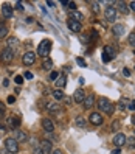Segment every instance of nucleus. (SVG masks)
<instances>
[{
  "label": "nucleus",
  "instance_id": "nucleus-28",
  "mask_svg": "<svg viewBox=\"0 0 135 154\" xmlns=\"http://www.w3.org/2000/svg\"><path fill=\"white\" fill-rule=\"evenodd\" d=\"M8 48H11V47H16V45L17 44H19V39H17V38H10V39H8Z\"/></svg>",
  "mask_w": 135,
  "mask_h": 154
},
{
  "label": "nucleus",
  "instance_id": "nucleus-18",
  "mask_svg": "<svg viewBox=\"0 0 135 154\" xmlns=\"http://www.w3.org/2000/svg\"><path fill=\"white\" fill-rule=\"evenodd\" d=\"M55 84H56V89L62 90V89L65 87V84H67V79H65V76H64V75H59V76H58V79L55 81Z\"/></svg>",
  "mask_w": 135,
  "mask_h": 154
},
{
  "label": "nucleus",
  "instance_id": "nucleus-45",
  "mask_svg": "<svg viewBox=\"0 0 135 154\" xmlns=\"http://www.w3.org/2000/svg\"><path fill=\"white\" fill-rule=\"evenodd\" d=\"M120 152H121V149H120V148H115V149L112 151V154H120Z\"/></svg>",
  "mask_w": 135,
  "mask_h": 154
},
{
  "label": "nucleus",
  "instance_id": "nucleus-35",
  "mask_svg": "<svg viewBox=\"0 0 135 154\" xmlns=\"http://www.w3.org/2000/svg\"><path fill=\"white\" fill-rule=\"evenodd\" d=\"M14 81H16V84H22L23 83V76H16Z\"/></svg>",
  "mask_w": 135,
  "mask_h": 154
},
{
  "label": "nucleus",
  "instance_id": "nucleus-38",
  "mask_svg": "<svg viewBox=\"0 0 135 154\" xmlns=\"http://www.w3.org/2000/svg\"><path fill=\"white\" fill-rule=\"evenodd\" d=\"M25 78H26V79H33V73H31V72H26V73H25Z\"/></svg>",
  "mask_w": 135,
  "mask_h": 154
},
{
  "label": "nucleus",
  "instance_id": "nucleus-36",
  "mask_svg": "<svg viewBox=\"0 0 135 154\" xmlns=\"http://www.w3.org/2000/svg\"><path fill=\"white\" fill-rule=\"evenodd\" d=\"M58 76H59V75L56 73V72H51V75H50V78H51V79H55V81L58 79Z\"/></svg>",
  "mask_w": 135,
  "mask_h": 154
},
{
  "label": "nucleus",
  "instance_id": "nucleus-19",
  "mask_svg": "<svg viewBox=\"0 0 135 154\" xmlns=\"http://www.w3.org/2000/svg\"><path fill=\"white\" fill-rule=\"evenodd\" d=\"M14 139L17 140V143H19V142H25L26 139H28V135H26L25 131H19V129H17V131H16V135H14Z\"/></svg>",
  "mask_w": 135,
  "mask_h": 154
},
{
  "label": "nucleus",
  "instance_id": "nucleus-24",
  "mask_svg": "<svg viewBox=\"0 0 135 154\" xmlns=\"http://www.w3.org/2000/svg\"><path fill=\"white\" fill-rule=\"evenodd\" d=\"M75 125L78 126V128H84V126H86V119H84V117H76V119H75Z\"/></svg>",
  "mask_w": 135,
  "mask_h": 154
},
{
  "label": "nucleus",
  "instance_id": "nucleus-46",
  "mask_svg": "<svg viewBox=\"0 0 135 154\" xmlns=\"http://www.w3.org/2000/svg\"><path fill=\"white\" fill-rule=\"evenodd\" d=\"M51 154H62V149H55Z\"/></svg>",
  "mask_w": 135,
  "mask_h": 154
},
{
  "label": "nucleus",
  "instance_id": "nucleus-9",
  "mask_svg": "<svg viewBox=\"0 0 135 154\" xmlns=\"http://www.w3.org/2000/svg\"><path fill=\"white\" fill-rule=\"evenodd\" d=\"M40 149H42V152L44 154H51L53 152V146H51V142L50 140H47V139H44L42 142H40Z\"/></svg>",
  "mask_w": 135,
  "mask_h": 154
},
{
  "label": "nucleus",
  "instance_id": "nucleus-25",
  "mask_svg": "<svg viewBox=\"0 0 135 154\" xmlns=\"http://www.w3.org/2000/svg\"><path fill=\"white\" fill-rule=\"evenodd\" d=\"M129 104H130V100H128V98H121L120 100V109L121 111H124L126 107H129Z\"/></svg>",
  "mask_w": 135,
  "mask_h": 154
},
{
  "label": "nucleus",
  "instance_id": "nucleus-1",
  "mask_svg": "<svg viewBox=\"0 0 135 154\" xmlns=\"http://www.w3.org/2000/svg\"><path fill=\"white\" fill-rule=\"evenodd\" d=\"M98 107L103 112H106L107 115H113V112H115V104L106 97H100V100H98Z\"/></svg>",
  "mask_w": 135,
  "mask_h": 154
},
{
  "label": "nucleus",
  "instance_id": "nucleus-23",
  "mask_svg": "<svg viewBox=\"0 0 135 154\" xmlns=\"http://www.w3.org/2000/svg\"><path fill=\"white\" fill-rule=\"evenodd\" d=\"M8 34V26L5 25V22H0V39H3Z\"/></svg>",
  "mask_w": 135,
  "mask_h": 154
},
{
  "label": "nucleus",
  "instance_id": "nucleus-34",
  "mask_svg": "<svg viewBox=\"0 0 135 154\" xmlns=\"http://www.w3.org/2000/svg\"><path fill=\"white\" fill-rule=\"evenodd\" d=\"M33 154H44V152H42L40 146H34V148H33Z\"/></svg>",
  "mask_w": 135,
  "mask_h": 154
},
{
  "label": "nucleus",
  "instance_id": "nucleus-31",
  "mask_svg": "<svg viewBox=\"0 0 135 154\" xmlns=\"http://www.w3.org/2000/svg\"><path fill=\"white\" fill-rule=\"evenodd\" d=\"M126 143H129L130 146H135V135H132V137H126Z\"/></svg>",
  "mask_w": 135,
  "mask_h": 154
},
{
  "label": "nucleus",
  "instance_id": "nucleus-43",
  "mask_svg": "<svg viewBox=\"0 0 135 154\" xmlns=\"http://www.w3.org/2000/svg\"><path fill=\"white\" fill-rule=\"evenodd\" d=\"M129 10L135 11V2H130V5H129Z\"/></svg>",
  "mask_w": 135,
  "mask_h": 154
},
{
  "label": "nucleus",
  "instance_id": "nucleus-29",
  "mask_svg": "<svg viewBox=\"0 0 135 154\" xmlns=\"http://www.w3.org/2000/svg\"><path fill=\"white\" fill-rule=\"evenodd\" d=\"M128 44L132 45V47H135V31L129 34V38H128Z\"/></svg>",
  "mask_w": 135,
  "mask_h": 154
},
{
  "label": "nucleus",
  "instance_id": "nucleus-22",
  "mask_svg": "<svg viewBox=\"0 0 135 154\" xmlns=\"http://www.w3.org/2000/svg\"><path fill=\"white\" fill-rule=\"evenodd\" d=\"M42 69H44V70H51V69H53V61H51L50 58H44V61H42Z\"/></svg>",
  "mask_w": 135,
  "mask_h": 154
},
{
  "label": "nucleus",
  "instance_id": "nucleus-7",
  "mask_svg": "<svg viewBox=\"0 0 135 154\" xmlns=\"http://www.w3.org/2000/svg\"><path fill=\"white\" fill-rule=\"evenodd\" d=\"M104 16H106V20L113 22L116 19V10H115V6H107L106 11H104Z\"/></svg>",
  "mask_w": 135,
  "mask_h": 154
},
{
  "label": "nucleus",
  "instance_id": "nucleus-44",
  "mask_svg": "<svg viewBox=\"0 0 135 154\" xmlns=\"http://www.w3.org/2000/svg\"><path fill=\"white\" fill-rule=\"evenodd\" d=\"M81 41H82V42H88V36H81Z\"/></svg>",
  "mask_w": 135,
  "mask_h": 154
},
{
  "label": "nucleus",
  "instance_id": "nucleus-33",
  "mask_svg": "<svg viewBox=\"0 0 135 154\" xmlns=\"http://www.w3.org/2000/svg\"><path fill=\"white\" fill-rule=\"evenodd\" d=\"M68 10H71V11H76V3L75 2H68Z\"/></svg>",
  "mask_w": 135,
  "mask_h": 154
},
{
  "label": "nucleus",
  "instance_id": "nucleus-17",
  "mask_svg": "<svg viewBox=\"0 0 135 154\" xmlns=\"http://www.w3.org/2000/svg\"><path fill=\"white\" fill-rule=\"evenodd\" d=\"M70 19L81 23V22L84 20V14H82V13H79L78 10H76V11H71V13H70Z\"/></svg>",
  "mask_w": 135,
  "mask_h": 154
},
{
  "label": "nucleus",
  "instance_id": "nucleus-13",
  "mask_svg": "<svg viewBox=\"0 0 135 154\" xmlns=\"http://www.w3.org/2000/svg\"><path fill=\"white\" fill-rule=\"evenodd\" d=\"M73 100H75V103H84V100H86L84 90L82 89H76L75 94H73Z\"/></svg>",
  "mask_w": 135,
  "mask_h": 154
},
{
  "label": "nucleus",
  "instance_id": "nucleus-26",
  "mask_svg": "<svg viewBox=\"0 0 135 154\" xmlns=\"http://www.w3.org/2000/svg\"><path fill=\"white\" fill-rule=\"evenodd\" d=\"M59 107H61V106H59L58 103H48V104H47V109H48L50 112H58Z\"/></svg>",
  "mask_w": 135,
  "mask_h": 154
},
{
  "label": "nucleus",
  "instance_id": "nucleus-41",
  "mask_svg": "<svg viewBox=\"0 0 135 154\" xmlns=\"http://www.w3.org/2000/svg\"><path fill=\"white\" fill-rule=\"evenodd\" d=\"M14 101H16V98H14L13 95H11V97H8V103H10V104H13Z\"/></svg>",
  "mask_w": 135,
  "mask_h": 154
},
{
  "label": "nucleus",
  "instance_id": "nucleus-15",
  "mask_svg": "<svg viewBox=\"0 0 135 154\" xmlns=\"http://www.w3.org/2000/svg\"><path fill=\"white\" fill-rule=\"evenodd\" d=\"M2 14H3L5 19H11L13 17V6H10L8 3L2 5Z\"/></svg>",
  "mask_w": 135,
  "mask_h": 154
},
{
  "label": "nucleus",
  "instance_id": "nucleus-10",
  "mask_svg": "<svg viewBox=\"0 0 135 154\" xmlns=\"http://www.w3.org/2000/svg\"><path fill=\"white\" fill-rule=\"evenodd\" d=\"M113 143H115V146L116 148H121L124 146V143H126V135L118 132V134H115V137H113Z\"/></svg>",
  "mask_w": 135,
  "mask_h": 154
},
{
  "label": "nucleus",
  "instance_id": "nucleus-47",
  "mask_svg": "<svg viewBox=\"0 0 135 154\" xmlns=\"http://www.w3.org/2000/svg\"><path fill=\"white\" fill-rule=\"evenodd\" d=\"M47 5L51 8V6H55V2H50V0H48V2H47Z\"/></svg>",
  "mask_w": 135,
  "mask_h": 154
},
{
  "label": "nucleus",
  "instance_id": "nucleus-3",
  "mask_svg": "<svg viewBox=\"0 0 135 154\" xmlns=\"http://www.w3.org/2000/svg\"><path fill=\"white\" fill-rule=\"evenodd\" d=\"M5 149L10 154H16L19 151V143H17V140L14 137H10V139L5 140Z\"/></svg>",
  "mask_w": 135,
  "mask_h": 154
},
{
  "label": "nucleus",
  "instance_id": "nucleus-14",
  "mask_svg": "<svg viewBox=\"0 0 135 154\" xmlns=\"http://www.w3.org/2000/svg\"><path fill=\"white\" fill-rule=\"evenodd\" d=\"M112 33H113L115 38H121V36L124 34V25H121V23L113 25L112 26Z\"/></svg>",
  "mask_w": 135,
  "mask_h": 154
},
{
  "label": "nucleus",
  "instance_id": "nucleus-12",
  "mask_svg": "<svg viewBox=\"0 0 135 154\" xmlns=\"http://www.w3.org/2000/svg\"><path fill=\"white\" fill-rule=\"evenodd\" d=\"M42 128L45 129V132H53L55 131V123L50 119H42Z\"/></svg>",
  "mask_w": 135,
  "mask_h": 154
},
{
  "label": "nucleus",
  "instance_id": "nucleus-32",
  "mask_svg": "<svg viewBox=\"0 0 135 154\" xmlns=\"http://www.w3.org/2000/svg\"><path fill=\"white\" fill-rule=\"evenodd\" d=\"M76 62H78V64H79L81 67H87V62H86L82 58H76Z\"/></svg>",
  "mask_w": 135,
  "mask_h": 154
},
{
  "label": "nucleus",
  "instance_id": "nucleus-27",
  "mask_svg": "<svg viewBox=\"0 0 135 154\" xmlns=\"http://www.w3.org/2000/svg\"><path fill=\"white\" fill-rule=\"evenodd\" d=\"M53 94V97H55V100H58V101H59V100H64V94H62V90H59V89H56L55 90V92H51Z\"/></svg>",
  "mask_w": 135,
  "mask_h": 154
},
{
  "label": "nucleus",
  "instance_id": "nucleus-20",
  "mask_svg": "<svg viewBox=\"0 0 135 154\" xmlns=\"http://www.w3.org/2000/svg\"><path fill=\"white\" fill-rule=\"evenodd\" d=\"M112 5H118L120 11H121L123 14H128V13H129V6L126 5L124 2H112Z\"/></svg>",
  "mask_w": 135,
  "mask_h": 154
},
{
  "label": "nucleus",
  "instance_id": "nucleus-8",
  "mask_svg": "<svg viewBox=\"0 0 135 154\" xmlns=\"http://www.w3.org/2000/svg\"><path fill=\"white\" fill-rule=\"evenodd\" d=\"M88 120H90V123L95 125V126L103 125V117H101L100 112H92V114H90V117H88Z\"/></svg>",
  "mask_w": 135,
  "mask_h": 154
},
{
  "label": "nucleus",
  "instance_id": "nucleus-11",
  "mask_svg": "<svg viewBox=\"0 0 135 154\" xmlns=\"http://www.w3.org/2000/svg\"><path fill=\"white\" fill-rule=\"evenodd\" d=\"M67 25H68L70 31H73V33H79L81 30H82V25H81L79 22L71 20V19H68V20H67Z\"/></svg>",
  "mask_w": 135,
  "mask_h": 154
},
{
  "label": "nucleus",
  "instance_id": "nucleus-37",
  "mask_svg": "<svg viewBox=\"0 0 135 154\" xmlns=\"http://www.w3.org/2000/svg\"><path fill=\"white\" fill-rule=\"evenodd\" d=\"M103 61L104 62H109V61H112V58H109L107 55H104V53H103Z\"/></svg>",
  "mask_w": 135,
  "mask_h": 154
},
{
  "label": "nucleus",
  "instance_id": "nucleus-5",
  "mask_svg": "<svg viewBox=\"0 0 135 154\" xmlns=\"http://www.w3.org/2000/svg\"><path fill=\"white\" fill-rule=\"evenodd\" d=\"M6 126H8V129H17V128H19V126H20V119H19V117H8V119H6Z\"/></svg>",
  "mask_w": 135,
  "mask_h": 154
},
{
  "label": "nucleus",
  "instance_id": "nucleus-6",
  "mask_svg": "<svg viewBox=\"0 0 135 154\" xmlns=\"http://www.w3.org/2000/svg\"><path fill=\"white\" fill-rule=\"evenodd\" d=\"M22 62H23L25 66H33L34 62H36V53L26 51L25 55H23V58H22Z\"/></svg>",
  "mask_w": 135,
  "mask_h": 154
},
{
  "label": "nucleus",
  "instance_id": "nucleus-39",
  "mask_svg": "<svg viewBox=\"0 0 135 154\" xmlns=\"http://www.w3.org/2000/svg\"><path fill=\"white\" fill-rule=\"evenodd\" d=\"M0 114H5V104L0 101Z\"/></svg>",
  "mask_w": 135,
  "mask_h": 154
},
{
  "label": "nucleus",
  "instance_id": "nucleus-30",
  "mask_svg": "<svg viewBox=\"0 0 135 154\" xmlns=\"http://www.w3.org/2000/svg\"><path fill=\"white\" fill-rule=\"evenodd\" d=\"M92 11H93L95 14L100 13V3H98V2H93V3H92Z\"/></svg>",
  "mask_w": 135,
  "mask_h": 154
},
{
  "label": "nucleus",
  "instance_id": "nucleus-21",
  "mask_svg": "<svg viewBox=\"0 0 135 154\" xmlns=\"http://www.w3.org/2000/svg\"><path fill=\"white\" fill-rule=\"evenodd\" d=\"M104 55H107V56H109V58H115V48L112 47V45H106V47H104Z\"/></svg>",
  "mask_w": 135,
  "mask_h": 154
},
{
  "label": "nucleus",
  "instance_id": "nucleus-2",
  "mask_svg": "<svg viewBox=\"0 0 135 154\" xmlns=\"http://www.w3.org/2000/svg\"><path fill=\"white\" fill-rule=\"evenodd\" d=\"M50 50H51V41L44 39V41L39 44V47H38V55L42 56V58H48Z\"/></svg>",
  "mask_w": 135,
  "mask_h": 154
},
{
  "label": "nucleus",
  "instance_id": "nucleus-16",
  "mask_svg": "<svg viewBox=\"0 0 135 154\" xmlns=\"http://www.w3.org/2000/svg\"><path fill=\"white\" fill-rule=\"evenodd\" d=\"M95 106V95L93 94H88L86 95V100H84V107L86 109H90V107Z\"/></svg>",
  "mask_w": 135,
  "mask_h": 154
},
{
  "label": "nucleus",
  "instance_id": "nucleus-48",
  "mask_svg": "<svg viewBox=\"0 0 135 154\" xmlns=\"http://www.w3.org/2000/svg\"><path fill=\"white\" fill-rule=\"evenodd\" d=\"M130 122H132V125L135 126V115H132V117H130Z\"/></svg>",
  "mask_w": 135,
  "mask_h": 154
},
{
  "label": "nucleus",
  "instance_id": "nucleus-4",
  "mask_svg": "<svg viewBox=\"0 0 135 154\" xmlns=\"http://www.w3.org/2000/svg\"><path fill=\"white\" fill-rule=\"evenodd\" d=\"M0 59H2L5 64H10V62H13V59H14V51H13V48H5V50H2V53H0Z\"/></svg>",
  "mask_w": 135,
  "mask_h": 154
},
{
  "label": "nucleus",
  "instance_id": "nucleus-42",
  "mask_svg": "<svg viewBox=\"0 0 135 154\" xmlns=\"http://www.w3.org/2000/svg\"><path fill=\"white\" fill-rule=\"evenodd\" d=\"M129 109L135 111V101H130V104H129Z\"/></svg>",
  "mask_w": 135,
  "mask_h": 154
},
{
  "label": "nucleus",
  "instance_id": "nucleus-40",
  "mask_svg": "<svg viewBox=\"0 0 135 154\" xmlns=\"http://www.w3.org/2000/svg\"><path fill=\"white\" fill-rule=\"evenodd\" d=\"M123 75H124V76H130V72H129L128 69H123Z\"/></svg>",
  "mask_w": 135,
  "mask_h": 154
},
{
  "label": "nucleus",
  "instance_id": "nucleus-49",
  "mask_svg": "<svg viewBox=\"0 0 135 154\" xmlns=\"http://www.w3.org/2000/svg\"><path fill=\"white\" fill-rule=\"evenodd\" d=\"M0 154H10V152H8L6 149H2V151H0Z\"/></svg>",
  "mask_w": 135,
  "mask_h": 154
}]
</instances>
